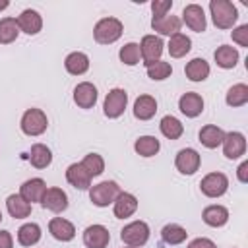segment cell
<instances>
[{
	"mask_svg": "<svg viewBox=\"0 0 248 248\" xmlns=\"http://www.w3.org/2000/svg\"><path fill=\"white\" fill-rule=\"evenodd\" d=\"M209 12H211L213 25L217 29H232L238 19V10L229 0H211Z\"/></svg>",
	"mask_w": 248,
	"mask_h": 248,
	"instance_id": "6da1fadb",
	"label": "cell"
},
{
	"mask_svg": "<svg viewBox=\"0 0 248 248\" xmlns=\"http://www.w3.org/2000/svg\"><path fill=\"white\" fill-rule=\"evenodd\" d=\"M124 25L116 17H103L93 27V37L99 45H112L122 37Z\"/></svg>",
	"mask_w": 248,
	"mask_h": 248,
	"instance_id": "7a4b0ae2",
	"label": "cell"
},
{
	"mask_svg": "<svg viewBox=\"0 0 248 248\" xmlns=\"http://www.w3.org/2000/svg\"><path fill=\"white\" fill-rule=\"evenodd\" d=\"M19 128L25 136H41L46 132L48 128V118L46 114L41 110V108H27L21 116V122H19Z\"/></svg>",
	"mask_w": 248,
	"mask_h": 248,
	"instance_id": "3957f363",
	"label": "cell"
},
{
	"mask_svg": "<svg viewBox=\"0 0 248 248\" xmlns=\"http://www.w3.org/2000/svg\"><path fill=\"white\" fill-rule=\"evenodd\" d=\"M118 194H120V186L114 180H103L89 188V200L97 207H107V205L114 203Z\"/></svg>",
	"mask_w": 248,
	"mask_h": 248,
	"instance_id": "277c9868",
	"label": "cell"
},
{
	"mask_svg": "<svg viewBox=\"0 0 248 248\" xmlns=\"http://www.w3.org/2000/svg\"><path fill=\"white\" fill-rule=\"evenodd\" d=\"M149 225L145 221H132L120 231V238L126 246L140 248L149 240Z\"/></svg>",
	"mask_w": 248,
	"mask_h": 248,
	"instance_id": "5b68a950",
	"label": "cell"
},
{
	"mask_svg": "<svg viewBox=\"0 0 248 248\" xmlns=\"http://www.w3.org/2000/svg\"><path fill=\"white\" fill-rule=\"evenodd\" d=\"M126 105H128V93L124 89H120V87H114L105 97L103 112H105L107 118H118L126 110Z\"/></svg>",
	"mask_w": 248,
	"mask_h": 248,
	"instance_id": "8992f818",
	"label": "cell"
},
{
	"mask_svg": "<svg viewBox=\"0 0 248 248\" xmlns=\"http://www.w3.org/2000/svg\"><path fill=\"white\" fill-rule=\"evenodd\" d=\"M163 39L157 37V35H145L140 43V54H141V62L147 66H151L153 62L161 60V54H163Z\"/></svg>",
	"mask_w": 248,
	"mask_h": 248,
	"instance_id": "52a82bcc",
	"label": "cell"
},
{
	"mask_svg": "<svg viewBox=\"0 0 248 248\" xmlns=\"http://www.w3.org/2000/svg\"><path fill=\"white\" fill-rule=\"evenodd\" d=\"M202 194L207 198H221L229 190V178L223 172H209L200 182Z\"/></svg>",
	"mask_w": 248,
	"mask_h": 248,
	"instance_id": "ba28073f",
	"label": "cell"
},
{
	"mask_svg": "<svg viewBox=\"0 0 248 248\" xmlns=\"http://www.w3.org/2000/svg\"><path fill=\"white\" fill-rule=\"evenodd\" d=\"M200 163H202V157L196 149L192 147H184L176 153V159H174V167L178 172L182 174H194L198 169H200Z\"/></svg>",
	"mask_w": 248,
	"mask_h": 248,
	"instance_id": "9c48e42d",
	"label": "cell"
},
{
	"mask_svg": "<svg viewBox=\"0 0 248 248\" xmlns=\"http://www.w3.org/2000/svg\"><path fill=\"white\" fill-rule=\"evenodd\" d=\"M221 145H223V155L227 159H238L246 153V138L240 132H227Z\"/></svg>",
	"mask_w": 248,
	"mask_h": 248,
	"instance_id": "30bf717a",
	"label": "cell"
},
{
	"mask_svg": "<svg viewBox=\"0 0 248 248\" xmlns=\"http://www.w3.org/2000/svg\"><path fill=\"white\" fill-rule=\"evenodd\" d=\"M182 21L196 33H203L207 27V19L203 14V8L200 4H188L182 10Z\"/></svg>",
	"mask_w": 248,
	"mask_h": 248,
	"instance_id": "8fae6325",
	"label": "cell"
},
{
	"mask_svg": "<svg viewBox=\"0 0 248 248\" xmlns=\"http://www.w3.org/2000/svg\"><path fill=\"white\" fill-rule=\"evenodd\" d=\"M110 242V232L105 225H89L83 231V244L87 248H107Z\"/></svg>",
	"mask_w": 248,
	"mask_h": 248,
	"instance_id": "7c38bea8",
	"label": "cell"
},
{
	"mask_svg": "<svg viewBox=\"0 0 248 248\" xmlns=\"http://www.w3.org/2000/svg\"><path fill=\"white\" fill-rule=\"evenodd\" d=\"M41 205L48 211H54V213H62L66 207H68V194L62 190V188H46L45 196H43V202Z\"/></svg>",
	"mask_w": 248,
	"mask_h": 248,
	"instance_id": "4fadbf2b",
	"label": "cell"
},
{
	"mask_svg": "<svg viewBox=\"0 0 248 248\" xmlns=\"http://www.w3.org/2000/svg\"><path fill=\"white\" fill-rule=\"evenodd\" d=\"M97 87L91 81H81L74 89V103L79 108H91L97 103Z\"/></svg>",
	"mask_w": 248,
	"mask_h": 248,
	"instance_id": "5bb4252c",
	"label": "cell"
},
{
	"mask_svg": "<svg viewBox=\"0 0 248 248\" xmlns=\"http://www.w3.org/2000/svg\"><path fill=\"white\" fill-rule=\"evenodd\" d=\"M16 21H17L19 31H23L27 35H37L43 29V17H41V14L37 10H31V8L29 10H23L16 17Z\"/></svg>",
	"mask_w": 248,
	"mask_h": 248,
	"instance_id": "9a60e30c",
	"label": "cell"
},
{
	"mask_svg": "<svg viewBox=\"0 0 248 248\" xmlns=\"http://www.w3.org/2000/svg\"><path fill=\"white\" fill-rule=\"evenodd\" d=\"M46 192V182L43 178H29L21 184L19 188V196L29 202V203H35V202H43V196Z\"/></svg>",
	"mask_w": 248,
	"mask_h": 248,
	"instance_id": "2e32d148",
	"label": "cell"
},
{
	"mask_svg": "<svg viewBox=\"0 0 248 248\" xmlns=\"http://www.w3.org/2000/svg\"><path fill=\"white\" fill-rule=\"evenodd\" d=\"M178 108H180V112H182L184 116L196 118V116H200L202 110H203V99H202V95H198V93H194V91H188V93H184V95L178 99Z\"/></svg>",
	"mask_w": 248,
	"mask_h": 248,
	"instance_id": "e0dca14e",
	"label": "cell"
},
{
	"mask_svg": "<svg viewBox=\"0 0 248 248\" xmlns=\"http://www.w3.org/2000/svg\"><path fill=\"white\" fill-rule=\"evenodd\" d=\"M112 205H114L112 207L114 209V217L126 219V217H132L136 213V209H138V198L134 194H130V192H120Z\"/></svg>",
	"mask_w": 248,
	"mask_h": 248,
	"instance_id": "ac0fdd59",
	"label": "cell"
},
{
	"mask_svg": "<svg viewBox=\"0 0 248 248\" xmlns=\"http://www.w3.org/2000/svg\"><path fill=\"white\" fill-rule=\"evenodd\" d=\"M48 232L60 242H70L76 236V227L64 217H54L48 223Z\"/></svg>",
	"mask_w": 248,
	"mask_h": 248,
	"instance_id": "d6986e66",
	"label": "cell"
},
{
	"mask_svg": "<svg viewBox=\"0 0 248 248\" xmlns=\"http://www.w3.org/2000/svg\"><path fill=\"white\" fill-rule=\"evenodd\" d=\"M66 180L78 188V190H89L91 188V176L89 172L81 167V163H72L68 169H66Z\"/></svg>",
	"mask_w": 248,
	"mask_h": 248,
	"instance_id": "ffe728a7",
	"label": "cell"
},
{
	"mask_svg": "<svg viewBox=\"0 0 248 248\" xmlns=\"http://www.w3.org/2000/svg\"><path fill=\"white\" fill-rule=\"evenodd\" d=\"M202 219H203L205 225H209L213 229H219V227L227 225V221H229V209L225 205H219V203L207 205L202 211Z\"/></svg>",
	"mask_w": 248,
	"mask_h": 248,
	"instance_id": "44dd1931",
	"label": "cell"
},
{
	"mask_svg": "<svg viewBox=\"0 0 248 248\" xmlns=\"http://www.w3.org/2000/svg\"><path fill=\"white\" fill-rule=\"evenodd\" d=\"M180 25L182 21L176 17V16H163V17H153L151 19V27L153 31H157L159 35H167V37H172L176 33H180Z\"/></svg>",
	"mask_w": 248,
	"mask_h": 248,
	"instance_id": "7402d4cb",
	"label": "cell"
},
{
	"mask_svg": "<svg viewBox=\"0 0 248 248\" xmlns=\"http://www.w3.org/2000/svg\"><path fill=\"white\" fill-rule=\"evenodd\" d=\"M64 68L72 76H83L89 70V56L85 52H79V50L70 52L64 60Z\"/></svg>",
	"mask_w": 248,
	"mask_h": 248,
	"instance_id": "603a6c76",
	"label": "cell"
},
{
	"mask_svg": "<svg viewBox=\"0 0 248 248\" xmlns=\"http://www.w3.org/2000/svg\"><path fill=\"white\" fill-rule=\"evenodd\" d=\"M198 138H200V143H202L203 147L215 149V147H219V145L223 143L225 132H223V128H219V126H215V124H207V126H203V128L200 130Z\"/></svg>",
	"mask_w": 248,
	"mask_h": 248,
	"instance_id": "cb8c5ba5",
	"label": "cell"
},
{
	"mask_svg": "<svg viewBox=\"0 0 248 248\" xmlns=\"http://www.w3.org/2000/svg\"><path fill=\"white\" fill-rule=\"evenodd\" d=\"M157 112V101L151 95H140L134 103V116L138 120H149Z\"/></svg>",
	"mask_w": 248,
	"mask_h": 248,
	"instance_id": "d4e9b609",
	"label": "cell"
},
{
	"mask_svg": "<svg viewBox=\"0 0 248 248\" xmlns=\"http://www.w3.org/2000/svg\"><path fill=\"white\" fill-rule=\"evenodd\" d=\"M6 209L14 219H25L31 215V203L25 202L19 194H10L6 198Z\"/></svg>",
	"mask_w": 248,
	"mask_h": 248,
	"instance_id": "484cf974",
	"label": "cell"
},
{
	"mask_svg": "<svg viewBox=\"0 0 248 248\" xmlns=\"http://www.w3.org/2000/svg\"><path fill=\"white\" fill-rule=\"evenodd\" d=\"M213 58H215V64H217L219 68H223V70H231V68H234L236 62H238V50H236L234 46L221 45V46L215 50Z\"/></svg>",
	"mask_w": 248,
	"mask_h": 248,
	"instance_id": "4316f807",
	"label": "cell"
},
{
	"mask_svg": "<svg viewBox=\"0 0 248 248\" xmlns=\"http://www.w3.org/2000/svg\"><path fill=\"white\" fill-rule=\"evenodd\" d=\"M167 48H169V54H170L172 58H182V56H186V54L190 52V48H192V41H190L188 35H184V33H176V35H172V37L169 39Z\"/></svg>",
	"mask_w": 248,
	"mask_h": 248,
	"instance_id": "83f0119b",
	"label": "cell"
},
{
	"mask_svg": "<svg viewBox=\"0 0 248 248\" xmlns=\"http://www.w3.org/2000/svg\"><path fill=\"white\" fill-rule=\"evenodd\" d=\"M29 163L35 169H46L52 163V153L45 143H35L29 149Z\"/></svg>",
	"mask_w": 248,
	"mask_h": 248,
	"instance_id": "f1b7e54d",
	"label": "cell"
},
{
	"mask_svg": "<svg viewBox=\"0 0 248 248\" xmlns=\"http://www.w3.org/2000/svg\"><path fill=\"white\" fill-rule=\"evenodd\" d=\"M184 74L190 81H203L207 79L209 76V64L203 60V58H192L186 68H184Z\"/></svg>",
	"mask_w": 248,
	"mask_h": 248,
	"instance_id": "f546056e",
	"label": "cell"
},
{
	"mask_svg": "<svg viewBox=\"0 0 248 248\" xmlns=\"http://www.w3.org/2000/svg\"><path fill=\"white\" fill-rule=\"evenodd\" d=\"M159 128H161V134H163L165 138H169V140H178V138L184 134L182 122H180L176 116H172V114L163 116L161 122H159Z\"/></svg>",
	"mask_w": 248,
	"mask_h": 248,
	"instance_id": "4dcf8cb0",
	"label": "cell"
},
{
	"mask_svg": "<svg viewBox=\"0 0 248 248\" xmlns=\"http://www.w3.org/2000/svg\"><path fill=\"white\" fill-rule=\"evenodd\" d=\"M41 240V227L37 223H25L17 229V242L21 246H35Z\"/></svg>",
	"mask_w": 248,
	"mask_h": 248,
	"instance_id": "1f68e13d",
	"label": "cell"
},
{
	"mask_svg": "<svg viewBox=\"0 0 248 248\" xmlns=\"http://www.w3.org/2000/svg\"><path fill=\"white\" fill-rule=\"evenodd\" d=\"M188 232L184 227L176 225V223H169L161 229V238L165 244H170V246H176V244H182L186 240Z\"/></svg>",
	"mask_w": 248,
	"mask_h": 248,
	"instance_id": "d6a6232c",
	"label": "cell"
},
{
	"mask_svg": "<svg viewBox=\"0 0 248 248\" xmlns=\"http://www.w3.org/2000/svg\"><path fill=\"white\" fill-rule=\"evenodd\" d=\"M134 149L141 157H153V155L159 153L161 143H159V140L155 136H140L136 140V143H134Z\"/></svg>",
	"mask_w": 248,
	"mask_h": 248,
	"instance_id": "836d02e7",
	"label": "cell"
},
{
	"mask_svg": "<svg viewBox=\"0 0 248 248\" xmlns=\"http://www.w3.org/2000/svg\"><path fill=\"white\" fill-rule=\"evenodd\" d=\"M19 27L16 17H2L0 19V45H10L17 39Z\"/></svg>",
	"mask_w": 248,
	"mask_h": 248,
	"instance_id": "e575fe53",
	"label": "cell"
},
{
	"mask_svg": "<svg viewBox=\"0 0 248 248\" xmlns=\"http://www.w3.org/2000/svg\"><path fill=\"white\" fill-rule=\"evenodd\" d=\"M229 107H242L248 103V85L246 83H234L225 97Z\"/></svg>",
	"mask_w": 248,
	"mask_h": 248,
	"instance_id": "d590c367",
	"label": "cell"
},
{
	"mask_svg": "<svg viewBox=\"0 0 248 248\" xmlns=\"http://www.w3.org/2000/svg\"><path fill=\"white\" fill-rule=\"evenodd\" d=\"M118 58L122 64L126 66H136L141 62V54H140V45L138 43H126L120 50H118Z\"/></svg>",
	"mask_w": 248,
	"mask_h": 248,
	"instance_id": "8d00e7d4",
	"label": "cell"
},
{
	"mask_svg": "<svg viewBox=\"0 0 248 248\" xmlns=\"http://www.w3.org/2000/svg\"><path fill=\"white\" fill-rule=\"evenodd\" d=\"M81 167L89 172V176L93 178V176H99V174H103V170H105V159L99 155V153H87L85 157H83V161H81Z\"/></svg>",
	"mask_w": 248,
	"mask_h": 248,
	"instance_id": "74e56055",
	"label": "cell"
},
{
	"mask_svg": "<svg viewBox=\"0 0 248 248\" xmlns=\"http://www.w3.org/2000/svg\"><path fill=\"white\" fill-rule=\"evenodd\" d=\"M170 74H172V66H170L169 62L157 60V62H153L151 66H147V76H149L151 79H155V81H163V79H167Z\"/></svg>",
	"mask_w": 248,
	"mask_h": 248,
	"instance_id": "f35d334b",
	"label": "cell"
},
{
	"mask_svg": "<svg viewBox=\"0 0 248 248\" xmlns=\"http://www.w3.org/2000/svg\"><path fill=\"white\" fill-rule=\"evenodd\" d=\"M172 8V2L170 0H153L151 2V12H153V17H163L170 12Z\"/></svg>",
	"mask_w": 248,
	"mask_h": 248,
	"instance_id": "ab89813d",
	"label": "cell"
},
{
	"mask_svg": "<svg viewBox=\"0 0 248 248\" xmlns=\"http://www.w3.org/2000/svg\"><path fill=\"white\" fill-rule=\"evenodd\" d=\"M232 41L238 45V46H248V23L244 25H238L236 29H232Z\"/></svg>",
	"mask_w": 248,
	"mask_h": 248,
	"instance_id": "60d3db41",
	"label": "cell"
},
{
	"mask_svg": "<svg viewBox=\"0 0 248 248\" xmlns=\"http://www.w3.org/2000/svg\"><path fill=\"white\" fill-rule=\"evenodd\" d=\"M186 248H217V246H215V242H213L211 238H205V236H198V238L190 240Z\"/></svg>",
	"mask_w": 248,
	"mask_h": 248,
	"instance_id": "b9f144b4",
	"label": "cell"
},
{
	"mask_svg": "<svg viewBox=\"0 0 248 248\" xmlns=\"http://www.w3.org/2000/svg\"><path fill=\"white\" fill-rule=\"evenodd\" d=\"M236 176H238V180H240L242 184L248 182V161H242V163L238 165V169H236Z\"/></svg>",
	"mask_w": 248,
	"mask_h": 248,
	"instance_id": "7bdbcfd3",
	"label": "cell"
},
{
	"mask_svg": "<svg viewBox=\"0 0 248 248\" xmlns=\"http://www.w3.org/2000/svg\"><path fill=\"white\" fill-rule=\"evenodd\" d=\"M0 248H14V238L10 231H0Z\"/></svg>",
	"mask_w": 248,
	"mask_h": 248,
	"instance_id": "ee69618b",
	"label": "cell"
},
{
	"mask_svg": "<svg viewBox=\"0 0 248 248\" xmlns=\"http://www.w3.org/2000/svg\"><path fill=\"white\" fill-rule=\"evenodd\" d=\"M8 6H10V2H8V0H0V12H2V10H6Z\"/></svg>",
	"mask_w": 248,
	"mask_h": 248,
	"instance_id": "f6af8a7d",
	"label": "cell"
},
{
	"mask_svg": "<svg viewBox=\"0 0 248 248\" xmlns=\"http://www.w3.org/2000/svg\"><path fill=\"white\" fill-rule=\"evenodd\" d=\"M0 221H2V211H0Z\"/></svg>",
	"mask_w": 248,
	"mask_h": 248,
	"instance_id": "bcb514c9",
	"label": "cell"
},
{
	"mask_svg": "<svg viewBox=\"0 0 248 248\" xmlns=\"http://www.w3.org/2000/svg\"><path fill=\"white\" fill-rule=\"evenodd\" d=\"M124 248H132V246H124Z\"/></svg>",
	"mask_w": 248,
	"mask_h": 248,
	"instance_id": "7dc6e473",
	"label": "cell"
}]
</instances>
